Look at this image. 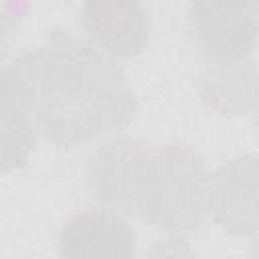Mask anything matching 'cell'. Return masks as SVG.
Listing matches in <instances>:
<instances>
[{"instance_id": "cell-1", "label": "cell", "mask_w": 259, "mask_h": 259, "mask_svg": "<svg viewBox=\"0 0 259 259\" xmlns=\"http://www.w3.org/2000/svg\"><path fill=\"white\" fill-rule=\"evenodd\" d=\"M49 142L75 148L123 127L136 113L125 73L71 32L55 30L2 73Z\"/></svg>"}, {"instance_id": "cell-2", "label": "cell", "mask_w": 259, "mask_h": 259, "mask_svg": "<svg viewBox=\"0 0 259 259\" xmlns=\"http://www.w3.org/2000/svg\"><path fill=\"white\" fill-rule=\"evenodd\" d=\"M89 194L107 210L136 214L166 231H188L206 210L208 172L188 144L119 136L87 162Z\"/></svg>"}, {"instance_id": "cell-3", "label": "cell", "mask_w": 259, "mask_h": 259, "mask_svg": "<svg viewBox=\"0 0 259 259\" xmlns=\"http://www.w3.org/2000/svg\"><path fill=\"white\" fill-rule=\"evenodd\" d=\"M206 212L225 231H259V156L233 158L208 174Z\"/></svg>"}, {"instance_id": "cell-4", "label": "cell", "mask_w": 259, "mask_h": 259, "mask_svg": "<svg viewBox=\"0 0 259 259\" xmlns=\"http://www.w3.org/2000/svg\"><path fill=\"white\" fill-rule=\"evenodd\" d=\"M196 36L217 63H245L259 32L257 4L249 2H196L188 6Z\"/></svg>"}, {"instance_id": "cell-5", "label": "cell", "mask_w": 259, "mask_h": 259, "mask_svg": "<svg viewBox=\"0 0 259 259\" xmlns=\"http://www.w3.org/2000/svg\"><path fill=\"white\" fill-rule=\"evenodd\" d=\"M59 259H136V233L107 208H85L61 227Z\"/></svg>"}, {"instance_id": "cell-6", "label": "cell", "mask_w": 259, "mask_h": 259, "mask_svg": "<svg viewBox=\"0 0 259 259\" xmlns=\"http://www.w3.org/2000/svg\"><path fill=\"white\" fill-rule=\"evenodd\" d=\"M81 24L91 40L115 57H134L148 47L150 16L140 2H87Z\"/></svg>"}, {"instance_id": "cell-7", "label": "cell", "mask_w": 259, "mask_h": 259, "mask_svg": "<svg viewBox=\"0 0 259 259\" xmlns=\"http://www.w3.org/2000/svg\"><path fill=\"white\" fill-rule=\"evenodd\" d=\"M208 65L210 67L200 77V93L204 101L223 115H239L251 109L255 73L249 63L210 61Z\"/></svg>"}, {"instance_id": "cell-8", "label": "cell", "mask_w": 259, "mask_h": 259, "mask_svg": "<svg viewBox=\"0 0 259 259\" xmlns=\"http://www.w3.org/2000/svg\"><path fill=\"white\" fill-rule=\"evenodd\" d=\"M36 127L22 105V101L16 97L14 89L4 83V97H2V168L8 172L10 168H18L26 162L34 140H36Z\"/></svg>"}, {"instance_id": "cell-9", "label": "cell", "mask_w": 259, "mask_h": 259, "mask_svg": "<svg viewBox=\"0 0 259 259\" xmlns=\"http://www.w3.org/2000/svg\"><path fill=\"white\" fill-rule=\"evenodd\" d=\"M251 113L255 117V123L259 127V71L253 77V91H251Z\"/></svg>"}, {"instance_id": "cell-10", "label": "cell", "mask_w": 259, "mask_h": 259, "mask_svg": "<svg viewBox=\"0 0 259 259\" xmlns=\"http://www.w3.org/2000/svg\"><path fill=\"white\" fill-rule=\"evenodd\" d=\"M251 257H253V259H259V231L255 233L253 243H251Z\"/></svg>"}, {"instance_id": "cell-11", "label": "cell", "mask_w": 259, "mask_h": 259, "mask_svg": "<svg viewBox=\"0 0 259 259\" xmlns=\"http://www.w3.org/2000/svg\"><path fill=\"white\" fill-rule=\"evenodd\" d=\"M257 22H259V4H257Z\"/></svg>"}]
</instances>
